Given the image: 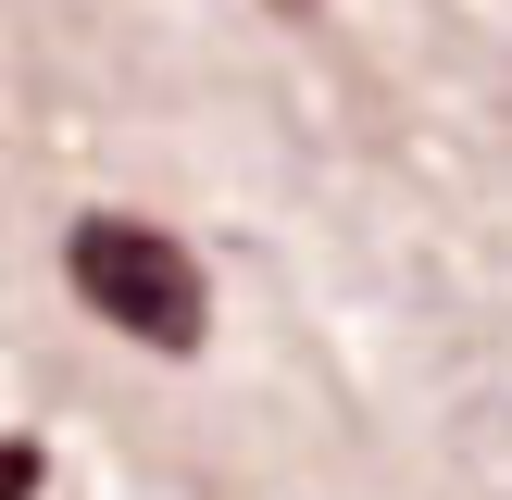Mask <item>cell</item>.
<instances>
[{"mask_svg": "<svg viewBox=\"0 0 512 500\" xmlns=\"http://www.w3.org/2000/svg\"><path fill=\"white\" fill-rule=\"evenodd\" d=\"M63 275H75V300H88L100 325H125L138 350L200 363V338H213V275H200V250L175 238V225H150V213H88V225L63 238Z\"/></svg>", "mask_w": 512, "mask_h": 500, "instance_id": "obj_1", "label": "cell"}, {"mask_svg": "<svg viewBox=\"0 0 512 500\" xmlns=\"http://www.w3.org/2000/svg\"><path fill=\"white\" fill-rule=\"evenodd\" d=\"M275 13H313V0H275Z\"/></svg>", "mask_w": 512, "mask_h": 500, "instance_id": "obj_2", "label": "cell"}]
</instances>
